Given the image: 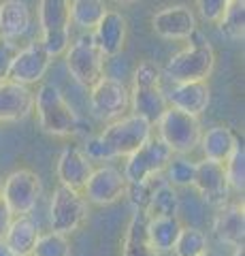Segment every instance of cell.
I'll return each mask as SVG.
<instances>
[{"mask_svg":"<svg viewBox=\"0 0 245 256\" xmlns=\"http://www.w3.org/2000/svg\"><path fill=\"white\" fill-rule=\"evenodd\" d=\"M190 45L186 50L177 52L162 68V77L173 84L181 82H207L216 68V52L209 45L199 28L190 34Z\"/></svg>","mask_w":245,"mask_h":256,"instance_id":"obj_1","label":"cell"},{"mask_svg":"<svg viewBox=\"0 0 245 256\" xmlns=\"http://www.w3.org/2000/svg\"><path fill=\"white\" fill-rule=\"evenodd\" d=\"M34 109L43 132L51 137H73L79 128V118L68 105L64 94L53 84H41L34 94Z\"/></svg>","mask_w":245,"mask_h":256,"instance_id":"obj_2","label":"cell"},{"mask_svg":"<svg viewBox=\"0 0 245 256\" xmlns=\"http://www.w3.org/2000/svg\"><path fill=\"white\" fill-rule=\"evenodd\" d=\"M154 134V126L147 122L145 118L137 114L132 116H122L109 122L98 137L105 143L109 156L113 158H126L132 152H137L143 143Z\"/></svg>","mask_w":245,"mask_h":256,"instance_id":"obj_3","label":"cell"},{"mask_svg":"<svg viewBox=\"0 0 245 256\" xmlns=\"http://www.w3.org/2000/svg\"><path fill=\"white\" fill-rule=\"evenodd\" d=\"M64 54H66L68 73L79 86L92 88L102 75H105L107 56L100 52V47L96 45V41H94L92 32H85V34L77 36L73 43H68Z\"/></svg>","mask_w":245,"mask_h":256,"instance_id":"obj_4","label":"cell"},{"mask_svg":"<svg viewBox=\"0 0 245 256\" xmlns=\"http://www.w3.org/2000/svg\"><path fill=\"white\" fill-rule=\"evenodd\" d=\"M154 126L158 130V137L171 148L173 154H192L199 148L203 128L196 116L169 107Z\"/></svg>","mask_w":245,"mask_h":256,"instance_id":"obj_5","label":"cell"},{"mask_svg":"<svg viewBox=\"0 0 245 256\" xmlns=\"http://www.w3.org/2000/svg\"><path fill=\"white\" fill-rule=\"evenodd\" d=\"M38 26L51 58L64 54L70 43V0H38Z\"/></svg>","mask_w":245,"mask_h":256,"instance_id":"obj_6","label":"cell"},{"mask_svg":"<svg viewBox=\"0 0 245 256\" xmlns=\"http://www.w3.org/2000/svg\"><path fill=\"white\" fill-rule=\"evenodd\" d=\"M43 192L38 173L32 169H15L0 182V196L13 216H26L36 207Z\"/></svg>","mask_w":245,"mask_h":256,"instance_id":"obj_7","label":"cell"},{"mask_svg":"<svg viewBox=\"0 0 245 256\" xmlns=\"http://www.w3.org/2000/svg\"><path fill=\"white\" fill-rule=\"evenodd\" d=\"M88 218V201L81 190L60 186L49 198V228L62 235H73Z\"/></svg>","mask_w":245,"mask_h":256,"instance_id":"obj_8","label":"cell"},{"mask_svg":"<svg viewBox=\"0 0 245 256\" xmlns=\"http://www.w3.org/2000/svg\"><path fill=\"white\" fill-rule=\"evenodd\" d=\"M171 158H173L171 148L158 134H152L137 152L126 156V164L122 173L126 182H145L162 175L164 166L169 164Z\"/></svg>","mask_w":245,"mask_h":256,"instance_id":"obj_9","label":"cell"},{"mask_svg":"<svg viewBox=\"0 0 245 256\" xmlns=\"http://www.w3.org/2000/svg\"><path fill=\"white\" fill-rule=\"evenodd\" d=\"M90 109L100 122H113L130 109V90L120 79L102 75L90 88Z\"/></svg>","mask_w":245,"mask_h":256,"instance_id":"obj_10","label":"cell"},{"mask_svg":"<svg viewBox=\"0 0 245 256\" xmlns=\"http://www.w3.org/2000/svg\"><path fill=\"white\" fill-rule=\"evenodd\" d=\"M126 182L124 173L111 164H102L94 166L92 175L85 182V186L81 190V194L85 196V201L96 205V207H107L113 205L117 201H122L126 194Z\"/></svg>","mask_w":245,"mask_h":256,"instance_id":"obj_11","label":"cell"},{"mask_svg":"<svg viewBox=\"0 0 245 256\" xmlns=\"http://www.w3.org/2000/svg\"><path fill=\"white\" fill-rule=\"evenodd\" d=\"M51 56L45 50V45L41 41H32L26 47L15 52L11 66H9V75L6 79L17 82L23 86H32V84H41L45 73L51 66Z\"/></svg>","mask_w":245,"mask_h":256,"instance_id":"obj_12","label":"cell"},{"mask_svg":"<svg viewBox=\"0 0 245 256\" xmlns=\"http://www.w3.org/2000/svg\"><path fill=\"white\" fill-rule=\"evenodd\" d=\"M192 188L203 196L205 203L213 207L224 205L228 201V194L233 192L231 186H228L224 164L216 162V160H209V158L196 160V173H194Z\"/></svg>","mask_w":245,"mask_h":256,"instance_id":"obj_13","label":"cell"},{"mask_svg":"<svg viewBox=\"0 0 245 256\" xmlns=\"http://www.w3.org/2000/svg\"><path fill=\"white\" fill-rule=\"evenodd\" d=\"M152 30L167 41H186L196 30V15L186 4L164 6L152 15Z\"/></svg>","mask_w":245,"mask_h":256,"instance_id":"obj_14","label":"cell"},{"mask_svg":"<svg viewBox=\"0 0 245 256\" xmlns=\"http://www.w3.org/2000/svg\"><path fill=\"white\" fill-rule=\"evenodd\" d=\"M34 111V92L11 79L0 82V122H19Z\"/></svg>","mask_w":245,"mask_h":256,"instance_id":"obj_15","label":"cell"},{"mask_svg":"<svg viewBox=\"0 0 245 256\" xmlns=\"http://www.w3.org/2000/svg\"><path fill=\"white\" fill-rule=\"evenodd\" d=\"M92 171H94L92 160L83 154L81 148L66 146L60 152L58 164H56V175H58V182L62 184V186L83 190L85 182H88Z\"/></svg>","mask_w":245,"mask_h":256,"instance_id":"obj_16","label":"cell"},{"mask_svg":"<svg viewBox=\"0 0 245 256\" xmlns=\"http://www.w3.org/2000/svg\"><path fill=\"white\" fill-rule=\"evenodd\" d=\"M213 235L220 244L231 248H241L245 242V210L243 203H231L218 207V214L213 218Z\"/></svg>","mask_w":245,"mask_h":256,"instance_id":"obj_17","label":"cell"},{"mask_svg":"<svg viewBox=\"0 0 245 256\" xmlns=\"http://www.w3.org/2000/svg\"><path fill=\"white\" fill-rule=\"evenodd\" d=\"M169 107L186 111L190 116L201 118L211 102V88L207 82H181L173 84V90L167 94Z\"/></svg>","mask_w":245,"mask_h":256,"instance_id":"obj_18","label":"cell"},{"mask_svg":"<svg viewBox=\"0 0 245 256\" xmlns=\"http://www.w3.org/2000/svg\"><path fill=\"white\" fill-rule=\"evenodd\" d=\"M94 41L100 47V52L107 58L117 56L124 45H126V36H128V22L120 11H111L107 9V13L102 15V20L98 22V26L92 30Z\"/></svg>","mask_w":245,"mask_h":256,"instance_id":"obj_19","label":"cell"},{"mask_svg":"<svg viewBox=\"0 0 245 256\" xmlns=\"http://www.w3.org/2000/svg\"><path fill=\"white\" fill-rule=\"evenodd\" d=\"M32 15L23 0H2L0 2V38L15 43L30 30Z\"/></svg>","mask_w":245,"mask_h":256,"instance_id":"obj_20","label":"cell"},{"mask_svg":"<svg viewBox=\"0 0 245 256\" xmlns=\"http://www.w3.org/2000/svg\"><path fill=\"white\" fill-rule=\"evenodd\" d=\"M130 109L137 116L145 118L147 122L154 126L158 120H160V116L169 109L167 94H164L162 86H145V88L132 86V90H130Z\"/></svg>","mask_w":245,"mask_h":256,"instance_id":"obj_21","label":"cell"},{"mask_svg":"<svg viewBox=\"0 0 245 256\" xmlns=\"http://www.w3.org/2000/svg\"><path fill=\"white\" fill-rule=\"evenodd\" d=\"M122 256H162L147 237V214L134 210L122 239Z\"/></svg>","mask_w":245,"mask_h":256,"instance_id":"obj_22","label":"cell"},{"mask_svg":"<svg viewBox=\"0 0 245 256\" xmlns=\"http://www.w3.org/2000/svg\"><path fill=\"white\" fill-rule=\"evenodd\" d=\"M239 143L237 134L233 132V128H228L224 124L211 126L201 134L199 148L203 152V158L216 160V162H226V158L233 154L235 146Z\"/></svg>","mask_w":245,"mask_h":256,"instance_id":"obj_23","label":"cell"},{"mask_svg":"<svg viewBox=\"0 0 245 256\" xmlns=\"http://www.w3.org/2000/svg\"><path fill=\"white\" fill-rule=\"evenodd\" d=\"M38 235H41L38 224L30 218V214L13 216V220L9 224V228H6L2 242L9 246L17 256H30L32 254V248L36 244Z\"/></svg>","mask_w":245,"mask_h":256,"instance_id":"obj_24","label":"cell"},{"mask_svg":"<svg viewBox=\"0 0 245 256\" xmlns=\"http://www.w3.org/2000/svg\"><path fill=\"white\" fill-rule=\"evenodd\" d=\"M181 220L179 216H156V218H147V237L152 246L160 254L173 252L179 230H181Z\"/></svg>","mask_w":245,"mask_h":256,"instance_id":"obj_25","label":"cell"},{"mask_svg":"<svg viewBox=\"0 0 245 256\" xmlns=\"http://www.w3.org/2000/svg\"><path fill=\"white\" fill-rule=\"evenodd\" d=\"M181 210V198L175 186H171L167 180H160L156 184L152 192V198L147 203V218H156V216H179Z\"/></svg>","mask_w":245,"mask_h":256,"instance_id":"obj_26","label":"cell"},{"mask_svg":"<svg viewBox=\"0 0 245 256\" xmlns=\"http://www.w3.org/2000/svg\"><path fill=\"white\" fill-rule=\"evenodd\" d=\"M107 13L105 0H70V24L85 32L98 26L102 15Z\"/></svg>","mask_w":245,"mask_h":256,"instance_id":"obj_27","label":"cell"},{"mask_svg":"<svg viewBox=\"0 0 245 256\" xmlns=\"http://www.w3.org/2000/svg\"><path fill=\"white\" fill-rule=\"evenodd\" d=\"M175 256H205L209 254V235L199 226H181L173 246Z\"/></svg>","mask_w":245,"mask_h":256,"instance_id":"obj_28","label":"cell"},{"mask_svg":"<svg viewBox=\"0 0 245 256\" xmlns=\"http://www.w3.org/2000/svg\"><path fill=\"white\" fill-rule=\"evenodd\" d=\"M220 32L231 41H243L245 36V0H231L222 18L218 20Z\"/></svg>","mask_w":245,"mask_h":256,"instance_id":"obj_29","label":"cell"},{"mask_svg":"<svg viewBox=\"0 0 245 256\" xmlns=\"http://www.w3.org/2000/svg\"><path fill=\"white\" fill-rule=\"evenodd\" d=\"M164 180L175 188H190L196 173V160H190L188 154H173L169 164L164 166Z\"/></svg>","mask_w":245,"mask_h":256,"instance_id":"obj_30","label":"cell"},{"mask_svg":"<svg viewBox=\"0 0 245 256\" xmlns=\"http://www.w3.org/2000/svg\"><path fill=\"white\" fill-rule=\"evenodd\" d=\"M70 254H73V248H70L68 235L49 230V233L38 235L30 256H70Z\"/></svg>","mask_w":245,"mask_h":256,"instance_id":"obj_31","label":"cell"},{"mask_svg":"<svg viewBox=\"0 0 245 256\" xmlns=\"http://www.w3.org/2000/svg\"><path fill=\"white\" fill-rule=\"evenodd\" d=\"M224 171H226V180H228L231 190L243 194V188H245V148L241 143H237L233 154L226 158Z\"/></svg>","mask_w":245,"mask_h":256,"instance_id":"obj_32","label":"cell"},{"mask_svg":"<svg viewBox=\"0 0 245 256\" xmlns=\"http://www.w3.org/2000/svg\"><path fill=\"white\" fill-rule=\"evenodd\" d=\"M160 180H145V182H128V186H126V198H128V203L134 207V210H141L145 212L147 210V203L149 198H152V192L156 188V184Z\"/></svg>","mask_w":245,"mask_h":256,"instance_id":"obj_33","label":"cell"},{"mask_svg":"<svg viewBox=\"0 0 245 256\" xmlns=\"http://www.w3.org/2000/svg\"><path fill=\"white\" fill-rule=\"evenodd\" d=\"M162 84V70L156 66L154 62H141L134 68L132 75V86L145 88V86H160Z\"/></svg>","mask_w":245,"mask_h":256,"instance_id":"obj_34","label":"cell"},{"mask_svg":"<svg viewBox=\"0 0 245 256\" xmlns=\"http://www.w3.org/2000/svg\"><path fill=\"white\" fill-rule=\"evenodd\" d=\"M228 2H231V0H196V9H199V15L205 22L218 24V20L222 18Z\"/></svg>","mask_w":245,"mask_h":256,"instance_id":"obj_35","label":"cell"},{"mask_svg":"<svg viewBox=\"0 0 245 256\" xmlns=\"http://www.w3.org/2000/svg\"><path fill=\"white\" fill-rule=\"evenodd\" d=\"M81 150H83V154L92 160V162H109V160H111V156H109V152L105 148V143L100 141L98 134L96 137H90Z\"/></svg>","mask_w":245,"mask_h":256,"instance_id":"obj_36","label":"cell"},{"mask_svg":"<svg viewBox=\"0 0 245 256\" xmlns=\"http://www.w3.org/2000/svg\"><path fill=\"white\" fill-rule=\"evenodd\" d=\"M15 52H17V47H15L11 41L0 38V82L6 79V75H9V66H11Z\"/></svg>","mask_w":245,"mask_h":256,"instance_id":"obj_37","label":"cell"},{"mask_svg":"<svg viewBox=\"0 0 245 256\" xmlns=\"http://www.w3.org/2000/svg\"><path fill=\"white\" fill-rule=\"evenodd\" d=\"M11 220H13V214L9 212L6 203L2 201V196H0V239L4 237V233H6V228H9Z\"/></svg>","mask_w":245,"mask_h":256,"instance_id":"obj_38","label":"cell"},{"mask_svg":"<svg viewBox=\"0 0 245 256\" xmlns=\"http://www.w3.org/2000/svg\"><path fill=\"white\" fill-rule=\"evenodd\" d=\"M0 256H17V254H15V252L11 250V248L6 246V244L2 242V239H0Z\"/></svg>","mask_w":245,"mask_h":256,"instance_id":"obj_39","label":"cell"},{"mask_svg":"<svg viewBox=\"0 0 245 256\" xmlns=\"http://www.w3.org/2000/svg\"><path fill=\"white\" fill-rule=\"evenodd\" d=\"M233 256H245V248H233Z\"/></svg>","mask_w":245,"mask_h":256,"instance_id":"obj_40","label":"cell"},{"mask_svg":"<svg viewBox=\"0 0 245 256\" xmlns=\"http://www.w3.org/2000/svg\"><path fill=\"white\" fill-rule=\"evenodd\" d=\"M117 2H122V4H132V2H137V0H117Z\"/></svg>","mask_w":245,"mask_h":256,"instance_id":"obj_41","label":"cell"},{"mask_svg":"<svg viewBox=\"0 0 245 256\" xmlns=\"http://www.w3.org/2000/svg\"><path fill=\"white\" fill-rule=\"evenodd\" d=\"M0 182H2V178H0Z\"/></svg>","mask_w":245,"mask_h":256,"instance_id":"obj_42","label":"cell"},{"mask_svg":"<svg viewBox=\"0 0 245 256\" xmlns=\"http://www.w3.org/2000/svg\"><path fill=\"white\" fill-rule=\"evenodd\" d=\"M205 256H207V254H205Z\"/></svg>","mask_w":245,"mask_h":256,"instance_id":"obj_43","label":"cell"}]
</instances>
